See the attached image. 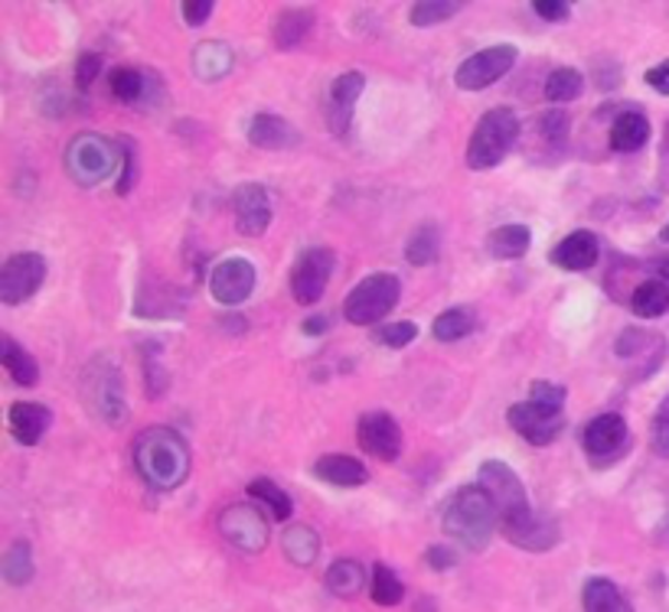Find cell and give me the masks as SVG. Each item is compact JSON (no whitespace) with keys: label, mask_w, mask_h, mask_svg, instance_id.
Wrapping results in <instances>:
<instances>
[{"label":"cell","mask_w":669,"mask_h":612,"mask_svg":"<svg viewBox=\"0 0 669 612\" xmlns=\"http://www.w3.org/2000/svg\"><path fill=\"white\" fill-rule=\"evenodd\" d=\"M134 469L138 476L157 489V492H174L187 482L190 476V446L171 427H147L134 437Z\"/></svg>","instance_id":"6da1fadb"},{"label":"cell","mask_w":669,"mask_h":612,"mask_svg":"<svg viewBox=\"0 0 669 612\" xmlns=\"http://www.w3.org/2000/svg\"><path fill=\"white\" fill-rule=\"evenodd\" d=\"M441 525L451 541H458L468 550H483L500 527V515L486 492L480 486H461L448 496L441 509Z\"/></svg>","instance_id":"7a4b0ae2"},{"label":"cell","mask_w":669,"mask_h":612,"mask_svg":"<svg viewBox=\"0 0 669 612\" xmlns=\"http://www.w3.org/2000/svg\"><path fill=\"white\" fill-rule=\"evenodd\" d=\"M519 137V121L509 108H493L478 121L471 141H468V167L471 170H490L503 164V157L513 151Z\"/></svg>","instance_id":"3957f363"},{"label":"cell","mask_w":669,"mask_h":612,"mask_svg":"<svg viewBox=\"0 0 669 612\" xmlns=\"http://www.w3.org/2000/svg\"><path fill=\"white\" fill-rule=\"evenodd\" d=\"M398 297L402 283L395 274H370L343 300V316L353 326H376L398 307Z\"/></svg>","instance_id":"277c9868"},{"label":"cell","mask_w":669,"mask_h":612,"mask_svg":"<svg viewBox=\"0 0 669 612\" xmlns=\"http://www.w3.org/2000/svg\"><path fill=\"white\" fill-rule=\"evenodd\" d=\"M478 486L486 492V499L493 502L496 515H500V527L513 525L519 519H526L533 512L529 499H526V486L523 479L500 459H486L480 466Z\"/></svg>","instance_id":"5b68a950"},{"label":"cell","mask_w":669,"mask_h":612,"mask_svg":"<svg viewBox=\"0 0 669 612\" xmlns=\"http://www.w3.org/2000/svg\"><path fill=\"white\" fill-rule=\"evenodd\" d=\"M114 164H118L114 147L105 137H98V134H79L69 144V151H66V170L83 186L101 182L105 176L114 170Z\"/></svg>","instance_id":"8992f818"},{"label":"cell","mask_w":669,"mask_h":612,"mask_svg":"<svg viewBox=\"0 0 669 612\" xmlns=\"http://www.w3.org/2000/svg\"><path fill=\"white\" fill-rule=\"evenodd\" d=\"M581 446L588 453V459L594 466H611L617 463L621 456L630 453V431H627V421L621 414H601L594 418L584 434H581Z\"/></svg>","instance_id":"52a82bcc"},{"label":"cell","mask_w":669,"mask_h":612,"mask_svg":"<svg viewBox=\"0 0 669 612\" xmlns=\"http://www.w3.org/2000/svg\"><path fill=\"white\" fill-rule=\"evenodd\" d=\"M83 388H86V401L89 408L96 411L101 421L108 424H121L124 421V385H121V375L111 361H96L86 378H83Z\"/></svg>","instance_id":"ba28073f"},{"label":"cell","mask_w":669,"mask_h":612,"mask_svg":"<svg viewBox=\"0 0 669 612\" xmlns=\"http://www.w3.org/2000/svg\"><path fill=\"white\" fill-rule=\"evenodd\" d=\"M516 66V46L509 43H500V46H486L474 56H468L458 73H454V82L461 91H483L490 88L496 79H503L509 69Z\"/></svg>","instance_id":"9c48e42d"},{"label":"cell","mask_w":669,"mask_h":612,"mask_svg":"<svg viewBox=\"0 0 669 612\" xmlns=\"http://www.w3.org/2000/svg\"><path fill=\"white\" fill-rule=\"evenodd\" d=\"M43 280H46L43 255H36V252L10 255L0 270V303H7V307L26 303L43 287Z\"/></svg>","instance_id":"30bf717a"},{"label":"cell","mask_w":669,"mask_h":612,"mask_svg":"<svg viewBox=\"0 0 669 612\" xmlns=\"http://www.w3.org/2000/svg\"><path fill=\"white\" fill-rule=\"evenodd\" d=\"M333 264H337V258L330 248H307L290 270V297L300 307H314L330 283Z\"/></svg>","instance_id":"8fae6325"},{"label":"cell","mask_w":669,"mask_h":612,"mask_svg":"<svg viewBox=\"0 0 669 612\" xmlns=\"http://www.w3.org/2000/svg\"><path fill=\"white\" fill-rule=\"evenodd\" d=\"M219 534L232 547H239L245 554H259L268 544V522L255 505H229L219 515Z\"/></svg>","instance_id":"7c38bea8"},{"label":"cell","mask_w":669,"mask_h":612,"mask_svg":"<svg viewBox=\"0 0 669 612\" xmlns=\"http://www.w3.org/2000/svg\"><path fill=\"white\" fill-rule=\"evenodd\" d=\"M509 427L533 446H549L566 431V418L556 408H542L536 401H523L509 408Z\"/></svg>","instance_id":"4fadbf2b"},{"label":"cell","mask_w":669,"mask_h":612,"mask_svg":"<svg viewBox=\"0 0 669 612\" xmlns=\"http://www.w3.org/2000/svg\"><path fill=\"white\" fill-rule=\"evenodd\" d=\"M255 290V267L249 258H222L209 274V293L222 307H239Z\"/></svg>","instance_id":"5bb4252c"},{"label":"cell","mask_w":669,"mask_h":612,"mask_svg":"<svg viewBox=\"0 0 669 612\" xmlns=\"http://www.w3.org/2000/svg\"><path fill=\"white\" fill-rule=\"evenodd\" d=\"M357 439L380 463H395L402 456V443H405L398 421L392 414H385V411L363 414L360 424H357Z\"/></svg>","instance_id":"9a60e30c"},{"label":"cell","mask_w":669,"mask_h":612,"mask_svg":"<svg viewBox=\"0 0 669 612\" xmlns=\"http://www.w3.org/2000/svg\"><path fill=\"white\" fill-rule=\"evenodd\" d=\"M232 222L245 238H259L272 225V199L259 182H242L232 192Z\"/></svg>","instance_id":"2e32d148"},{"label":"cell","mask_w":669,"mask_h":612,"mask_svg":"<svg viewBox=\"0 0 669 612\" xmlns=\"http://www.w3.org/2000/svg\"><path fill=\"white\" fill-rule=\"evenodd\" d=\"M500 531H503V537H506L509 544H516V547H523V550H529V554H546V550H552V547L562 541V527H559V522L549 519V515H539L536 509H533L526 519H519V522H513V525H503Z\"/></svg>","instance_id":"e0dca14e"},{"label":"cell","mask_w":669,"mask_h":612,"mask_svg":"<svg viewBox=\"0 0 669 612\" xmlns=\"http://www.w3.org/2000/svg\"><path fill=\"white\" fill-rule=\"evenodd\" d=\"M366 88V76L363 73H343L333 79L330 86V108H327V121L333 134H347L350 121H353V104Z\"/></svg>","instance_id":"ac0fdd59"},{"label":"cell","mask_w":669,"mask_h":612,"mask_svg":"<svg viewBox=\"0 0 669 612\" xmlns=\"http://www.w3.org/2000/svg\"><path fill=\"white\" fill-rule=\"evenodd\" d=\"M53 424V411L36 404V401H13L10 411H7V427H10V437L23 446H33L40 443L43 434L50 431Z\"/></svg>","instance_id":"d6986e66"},{"label":"cell","mask_w":669,"mask_h":612,"mask_svg":"<svg viewBox=\"0 0 669 612\" xmlns=\"http://www.w3.org/2000/svg\"><path fill=\"white\" fill-rule=\"evenodd\" d=\"M601 255V245H597V235L588 232V229H578L572 235H566L556 248H552V262L559 264L562 270H588L597 264Z\"/></svg>","instance_id":"ffe728a7"},{"label":"cell","mask_w":669,"mask_h":612,"mask_svg":"<svg viewBox=\"0 0 669 612\" xmlns=\"http://www.w3.org/2000/svg\"><path fill=\"white\" fill-rule=\"evenodd\" d=\"M300 141L294 124L278 114H255L249 124V144L259 151H287Z\"/></svg>","instance_id":"44dd1931"},{"label":"cell","mask_w":669,"mask_h":612,"mask_svg":"<svg viewBox=\"0 0 669 612\" xmlns=\"http://www.w3.org/2000/svg\"><path fill=\"white\" fill-rule=\"evenodd\" d=\"M314 476L330 482V486H340V489H353V486H363L370 479L366 466L347 453H327L314 463Z\"/></svg>","instance_id":"7402d4cb"},{"label":"cell","mask_w":669,"mask_h":612,"mask_svg":"<svg viewBox=\"0 0 669 612\" xmlns=\"http://www.w3.org/2000/svg\"><path fill=\"white\" fill-rule=\"evenodd\" d=\"M650 141V121L640 111H621L611 124V147L617 154H634Z\"/></svg>","instance_id":"603a6c76"},{"label":"cell","mask_w":669,"mask_h":612,"mask_svg":"<svg viewBox=\"0 0 669 612\" xmlns=\"http://www.w3.org/2000/svg\"><path fill=\"white\" fill-rule=\"evenodd\" d=\"M310 30H314V10H307V7H285L275 16L272 36H275L278 49H294V46H300L307 40Z\"/></svg>","instance_id":"cb8c5ba5"},{"label":"cell","mask_w":669,"mask_h":612,"mask_svg":"<svg viewBox=\"0 0 669 612\" xmlns=\"http://www.w3.org/2000/svg\"><path fill=\"white\" fill-rule=\"evenodd\" d=\"M581 603L584 612H634L621 587L607 577H591L581 590Z\"/></svg>","instance_id":"d4e9b609"},{"label":"cell","mask_w":669,"mask_h":612,"mask_svg":"<svg viewBox=\"0 0 669 612\" xmlns=\"http://www.w3.org/2000/svg\"><path fill=\"white\" fill-rule=\"evenodd\" d=\"M327 590L340 600H357L366 590V567L350 557L333 560L327 570Z\"/></svg>","instance_id":"484cf974"},{"label":"cell","mask_w":669,"mask_h":612,"mask_svg":"<svg viewBox=\"0 0 669 612\" xmlns=\"http://www.w3.org/2000/svg\"><path fill=\"white\" fill-rule=\"evenodd\" d=\"M0 361H3V368H7V375H10L13 385H20V388H33V385L40 381L36 358H33L26 349H20L10 336L0 340Z\"/></svg>","instance_id":"4316f807"},{"label":"cell","mask_w":669,"mask_h":612,"mask_svg":"<svg viewBox=\"0 0 669 612\" xmlns=\"http://www.w3.org/2000/svg\"><path fill=\"white\" fill-rule=\"evenodd\" d=\"M630 310L640 320H660L669 313V287L663 280H644L630 293Z\"/></svg>","instance_id":"83f0119b"},{"label":"cell","mask_w":669,"mask_h":612,"mask_svg":"<svg viewBox=\"0 0 669 612\" xmlns=\"http://www.w3.org/2000/svg\"><path fill=\"white\" fill-rule=\"evenodd\" d=\"M529 245H533V232H529L526 225H500V229L490 235V242H486L490 255L500 258V262H516V258H523V255L529 252Z\"/></svg>","instance_id":"f1b7e54d"},{"label":"cell","mask_w":669,"mask_h":612,"mask_svg":"<svg viewBox=\"0 0 669 612\" xmlns=\"http://www.w3.org/2000/svg\"><path fill=\"white\" fill-rule=\"evenodd\" d=\"M405 258L415 267H428L441 258V229L435 222H421L412 235H408V245H405Z\"/></svg>","instance_id":"f546056e"},{"label":"cell","mask_w":669,"mask_h":612,"mask_svg":"<svg viewBox=\"0 0 669 612\" xmlns=\"http://www.w3.org/2000/svg\"><path fill=\"white\" fill-rule=\"evenodd\" d=\"M193 69H196V76L206 79V82L222 79V76L232 69V53H229V46H226V43H202V46H196Z\"/></svg>","instance_id":"4dcf8cb0"},{"label":"cell","mask_w":669,"mask_h":612,"mask_svg":"<svg viewBox=\"0 0 669 612\" xmlns=\"http://www.w3.org/2000/svg\"><path fill=\"white\" fill-rule=\"evenodd\" d=\"M474 326H478V316H474L471 307H451V310H445V313L431 323V333H435L438 343H458V340H464Z\"/></svg>","instance_id":"1f68e13d"},{"label":"cell","mask_w":669,"mask_h":612,"mask_svg":"<svg viewBox=\"0 0 669 612\" xmlns=\"http://www.w3.org/2000/svg\"><path fill=\"white\" fill-rule=\"evenodd\" d=\"M249 496L268 509L272 522H290L294 502H290V496H287L285 489H278L272 479H265V476H262V479H252V482H249Z\"/></svg>","instance_id":"d6a6232c"},{"label":"cell","mask_w":669,"mask_h":612,"mask_svg":"<svg viewBox=\"0 0 669 612\" xmlns=\"http://www.w3.org/2000/svg\"><path fill=\"white\" fill-rule=\"evenodd\" d=\"M370 597H373V603L383 607V610L398 607V603L405 600V583L398 580V574H395L392 567L376 564V567L370 570Z\"/></svg>","instance_id":"836d02e7"},{"label":"cell","mask_w":669,"mask_h":612,"mask_svg":"<svg viewBox=\"0 0 669 612\" xmlns=\"http://www.w3.org/2000/svg\"><path fill=\"white\" fill-rule=\"evenodd\" d=\"M285 557L294 560L297 567H310L320 554V537L307 525H294L285 531Z\"/></svg>","instance_id":"e575fe53"},{"label":"cell","mask_w":669,"mask_h":612,"mask_svg":"<svg viewBox=\"0 0 669 612\" xmlns=\"http://www.w3.org/2000/svg\"><path fill=\"white\" fill-rule=\"evenodd\" d=\"M3 580L10 587H23V583L33 580V550H30L26 541H17V544L7 547V554H3Z\"/></svg>","instance_id":"d590c367"},{"label":"cell","mask_w":669,"mask_h":612,"mask_svg":"<svg viewBox=\"0 0 669 612\" xmlns=\"http://www.w3.org/2000/svg\"><path fill=\"white\" fill-rule=\"evenodd\" d=\"M144 86H147V79H144L138 69H131V66H118V69L108 73V91H111L118 101H124V104L141 101Z\"/></svg>","instance_id":"8d00e7d4"},{"label":"cell","mask_w":669,"mask_h":612,"mask_svg":"<svg viewBox=\"0 0 669 612\" xmlns=\"http://www.w3.org/2000/svg\"><path fill=\"white\" fill-rule=\"evenodd\" d=\"M581 91H584V79H581V73H578V69H569V66H562V69L549 73V79H546V98H549L552 104L574 101Z\"/></svg>","instance_id":"74e56055"},{"label":"cell","mask_w":669,"mask_h":612,"mask_svg":"<svg viewBox=\"0 0 669 612\" xmlns=\"http://www.w3.org/2000/svg\"><path fill=\"white\" fill-rule=\"evenodd\" d=\"M454 13H461V3H458V0H418V3L408 10V20L425 30V26H435V23L454 16Z\"/></svg>","instance_id":"f35d334b"},{"label":"cell","mask_w":669,"mask_h":612,"mask_svg":"<svg viewBox=\"0 0 669 612\" xmlns=\"http://www.w3.org/2000/svg\"><path fill=\"white\" fill-rule=\"evenodd\" d=\"M614 349H617L621 358H637L640 352H660L667 346H663V336H654V333H644V330H624Z\"/></svg>","instance_id":"ab89813d"},{"label":"cell","mask_w":669,"mask_h":612,"mask_svg":"<svg viewBox=\"0 0 669 612\" xmlns=\"http://www.w3.org/2000/svg\"><path fill=\"white\" fill-rule=\"evenodd\" d=\"M415 340H418V326L412 320H398V323H388L383 330H376V343L385 349H405Z\"/></svg>","instance_id":"60d3db41"},{"label":"cell","mask_w":669,"mask_h":612,"mask_svg":"<svg viewBox=\"0 0 669 612\" xmlns=\"http://www.w3.org/2000/svg\"><path fill=\"white\" fill-rule=\"evenodd\" d=\"M121 176H118V196H128L138 182V147L131 141H121Z\"/></svg>","instance_id":"b9f144b4"},{"label":"cell","mask_w":669,"mask_h":612,"mask_svg":"<svg viewBox=\"0 0 669 612\" xmlns=\"http://www.w3.org/2000/svg\"><path fill=\"white\" fill-rule=\"evenodd\" d=\"M569 127H572V121H569L566 111H546V114L539 118V131H542V137L552 141V144H562V141L569 137Z\"/></svg>","instance_id":"7bdbcfd3"},{"label":"cell","mask_w":669,"mask_h":612,"mask_svg":"<svg viewBox=\"0 0 669 612\" xmlns=\"http://www.w3.org/2000/svg\"><path fill=\"white\" fill-rule=\"evenodd\" d=\"M529 401H536V404H542V408L562 411V408H566V388H562V385H552V381H533Z\"/></svg>","instance_id":"ee69618b"},{"label":"cell","mask_w":669,"mask_h":612,"mask_svg":"<svg viewBox=\"0 0 669 612\" xmlns=\"http://www.w3.org/2000/svg\"><path fill=\"white\" fill-rule=\"evenodd\" d=\"M650 446L657 456L669 459V398L660 404L657 418H654V427H650Z\"/></svg>","instance_id":"f6af8a7d"},{"label":"cell","mask_w":669,"mask_h":612,"mask_svg":"<svg viewBox=\"0 0 669 612\" xmlns=\"http://www.w3.org/2000/svg\"><path fill=\"white\" fill-rule=\"evenodd\" d=\"M98 73H101V59H98L96 53H83L79 63H76V86L83 88V91H89L92 82L98 79Z\"/></svg>","instance_id":"bcb514c9"},{"label":"cell","mask_w":669,"mask_h":612,"mask_svg":"<svg viewBox=\"0 0 669 612\" xmlns=\"http://www.w3.org/2000/svg\"><path fill=\"white\" fill-rule=\"evenodd\" d=\"M425 560H428V567L431 570H451V567H458V550L454 547H445V544H435V547H428V554H425Z\"/></svg>","instance_id":"7dc6e473"},{"label":"cell","mask_w":669,"mask_h":612,"mask_svg":"<svg viewBox=\"0 0 669 612\" xmlns=\"http://www.w3.org/2000/svg\"><path fill=\"white\" fill-rule=\"evenodd\" d=\"M533 10L546 20V23H559V20H569V3H562V0H536L533 3Z\"/></svg>","instance_id":"c3c4849f"},{"label":"cell","mask_w":669,"mask_h":612,"mask_svg":"<svg viewBox=\"0 0 669 612\" xmlns=\"http://www.w3.org/2000/svg\"><path fill=\"white\" fill-rule=\"evenodd\" d=\"M212 0H190V3H184V20L190 23V26H202L209 16H212Z\"/></svg>","instance_id":"681fc988"},{"label":"cell","mask_w":669,"mask_h":612,"mask_svg":"<svg viewBox=\"0 0 669 612\" xmlns=\"http://www.w3.org/2000/svg\"><path fill=\"white\" fill-rule=\"evenodd\" d=\"M647 86L654 88V91H660V94H669V59L660 63V66H654V69H647Z\"/></svg>","instance_id":"f907efd6"},{"label":"cell","mask_w":669,"mask_h":612,"mask_svg":"<svg viewBox=\"0 0 669 612\" xmlns=\"http://www.w3.org/2000/svg\"><path fill=\"white\" fill-rule=\"evenodd\" d=\"M300 330H304L307 336H320V333L327 330V320H323V316H307Z\"/></svg>","instance_id":"816d5d0a"},{"label":"cell","mask_w":669,"mask_h":612,"mask_svg":"<svg viewBox=\"0 0 669 612\" xmlns=\"http://www.w3.org/2000/svg\"><path fill=\"white\" fill-rule=\"evenodd\" d=\"M657 280H663V283L669 287V255L657 258Z\"/></svg>","instance_id":"f5cc1de1"},{"label":"cell","mask_w":669,"mask_h":612,"mask_svg":"<svg viewBox=\"0 0 669 612\" xmlns=\"http://www.w3.org/2000/svg\"><path fill=\"white\" fill-rule=\"evenodd\" d=\"M415 612H438V610H435V600H431V597H421V600L415 603Z\"/></svg>","instance_id":"db71d44e"},{"label":"cell","mask_w":669,"mask_h":612,"mask_svg":"<svg viewBox=\"0 0 669 612\" xmlns=\"http://www.w3.org/2000/svg\"><path fill=\"white\" fill-rule=\"evenodd\" d=\"M663 242H669V225H667V229H663Z\"/></svg>","instance_id":"11a10c76"}]
</instances>
